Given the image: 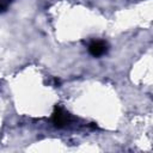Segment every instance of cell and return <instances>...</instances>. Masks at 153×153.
I'll return each instance as SVG.
<instances>
[{
  "mask_svg": "<svg viewBox=\"0 0 153 153\" xmlns=\"http://www.w3.org/2000/svg\"><path fill=\"white\" fill-rule=\"evenodd\" d=\"M51 120H53V123L61 128L63 126H66L68 123V120H69V115L60 106H55L54 109V112H53V116H51Z\"/></svg>",
  "mask_w": 153,
  "mask_h": 153,
  "instance_id": "1",
  "label": "cell"
},
{
  "mask_svg": "<svg viewBox=\"0 0 153 153\" xmlns=\"http://www.w3.org/2000/svg\"><path fill=\"white\" fill-rule=\"evenodd\" d=\"M108 48H106V44L103 42V41H93L90 45H88V51L92 56H102L106 53Z\"/></svg>",
  "mask_w": 153,
  "mask_h": 153,
  "instance_id": "2",
  "label": "cell"
},
{
  "mask_svg": "<svg viewBox=\"0 0 153 153\" xmlns=\"http://www.w3.org/2000/svg\"><path fill=\"white\" fill-rule=\"evenodd\" d=\"M12 0H1V8H2V11H5V8L7 7V5L11 2Z\"/></svg>",
  "mask_w": 153,
  "mask_h": 153,
  "instance_id": "3",
  "label": "cell"
}]
</instances>
